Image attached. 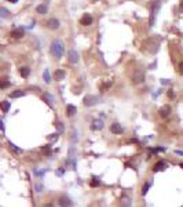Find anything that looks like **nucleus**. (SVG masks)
Returning a JSON list of instances; mask_svg holds the SVG:
<instances>
[{
	"instance_id": "f257e3e1",
	"label": "nucleus",
	"mask_w": 183,
	"mask_h": 207,
	"mask_svg": "<svg viewBox=\"0 0 183 207\" xmlns=\"http://www.w3.org/2000/svg\"><path fill=\"white\" fill-rule=\"evenodd\" d=\"M65 53V44L62 40L59 39H55L52 40V43H51V54L55 57L56 59H61L62 55H64Z\"/></svg>"
},
{
	"instance_id": "f03ea898",
	"label": "nucleus",
	"mask_w": 183,
	"mask_h": 207,
	"mask_svg": "<svg viewBox=\"0 0 183 207\" xmlns=\"http://www.w3.org/2000/svg\"><path fill=\"white\" fill-rule=\"evenodd\" d=\"M160 6H161V1H160V0H156V1L153 3V7H151V13H150V22H149V25H150V26H153L154 21H156V15H157V13H158Z\"/></svg>"
},
{
	"instance_id": "7ed1b4c3",
	"label": "nucleus",
	"mask_w": 183,
	"mask_h": 207,
	"mask_svg": "<svg viewBox=\"0 0 183 207\" xmlns=\"http://www.w3.org/2000/svg\"><path fill=\"white\" fill-rule=\"evenodd\" d=\"M145 80V72L143 71H136L134 75H132V77H131V81L134 83V84H139V83H142Z\"/></svg>"
},
{
	"instance_id": "20e7f679",
	"label": "nucleus",
	"mask_w": 183,
	"mask_h": 207,
	"mask_svg": "<svg viewBox=\"0 0 183 207\" xmlns=\"http://www.w3.org/2000/svg\"><path fill=\"white\" fill-rule=\"evenodd\" d=\"M110 133L116 134V136H120V134H123V133H124V128L121 127V124H120V123L114 122V123H111V124H110Z\"/></svg>"
},
{
	"instance_id": "39448f33",
	"label": "nucleus",
	"mask_w": 183,
	"mask_h": 207,
	"mask_svg": "<svg viewBox=\"0 0 183 207\" xmlns=\"http://www.w3.org/2000/svg\"><path fill=\"white\" fill-rule=\"evenodd\" d=\"M83 102H84L86 106H94V105H96V104L99 102V99H98V97H95V95H87L84 98Z\"/></svg>"
},
{
	"instance_id": "423d86ee",
	"label": "nucleus",
	"mask_w": 183,
	"mask_h": 207,
	"mask_svg": "<svg viewBox=\"0 0 183 207\" xmlns=\"http://www.w3.org/2000/svg\"><path fill=\"white\" fill-rule=\"evenodd\" d=\"M46 26H47L48 29H51V31H55V29L59 28V21L56 18H50L46 22Z\"/></svg>"
},
{
	"instance_id": "0eeeda50",
	"label": "nucleus",
	"mask_w": 183,
	"mask_h": 207,
	"mask_svg": "<svg viewBox=\"0 0 183 207\" xmlns=\"http://www.w3.org/2000/svg\"><path fill=\"white\" fill-rule=\"evenodd\" d=\"M68 59H69L70 64H77L79 62V53L76 50H70L68 53Z\"/></svg>"
},
{
	"instance_id": "6e6552de",
	"label": "nucleus",
	"mask_w": 183,
	"mask_h": 207,
	"mask_svg": "<svg viewBox=\"0 0 183 207\" xmlns=\"http://www.w3.org/2000/svg\"><path fill=\"white\" fill-rule=\"evenodd\" d=\"M92 15H90V14H84V15L80 18V25H83V26H90V25L92 24Z\"/></svg>"
},
{
	"instance_id": "1a4fd4ad",
	"label": "nucleus",
	"mask_w": 183,
	"mask_h": 207,
	"mask_svg": "<svg viewBox=\"0 0 183 207\" xmlns=\"http://www.w3.org/2000/svg\"><path fill=\"white\" fill-rule=\"evenodd\" d=\"M102 128H103V120L102 119H95L91 123V130H94V131L102 130Z\"/></svg>"
},
{
	"instance_id": "9d476101",
	"label": "nucleus",
	"mask_w": 183,
	"mask_h": 207,
	"mask_svg": "<svg viewBox=\"0 0 183 207\" xmlns=\"http://www.w3.org/2000/svg\"><path fill=\"white\" fill-rule=\"evenodd\" d=\"M165 168H167V162H164V160H158V162L154 164L153 171L157 173V171H162V170H165Z\"/></svg>"
},
{
	"instance_id": "9b49d317",
	"label": "nucleus",
	"mask_w": 183,
	"mask_h": 207,
	"mask_svg": "<svg viewBox=\"0 0 183 207\" xmlns=\"http://www.w3.org/2000/svg\"><path fill=\"white\" fill-rule=\"evenodd\" d=\"M158 113H160V116H161L162 119H165L167 116H169V113H171V106H169V105H164V106H161Z\"/></svg>"
},
{
	"instance_id": "f8f14e48",
	"label": "nucleus",
	"mask_w": 183,
	"mask_h": 207,
	"mask_svg": "<svg viewBox=\"0 0 183 207\" xmlns=\"http://www.w3.org/2000/svg\"><path fill=\"white\" fill-rule=\"evenodd\" d=\"M58 204L59 206H73V202L68 196H61L59 199H58Z\"/></svg>"
},
{
	"instance_id": "ddd939ff",
	"label": "nucleus",
	"mask_w": 183,
	"mask_h": 207,
	"mask_svg": "<svg viewBox=\"0 0 183 207\" xmlns=\"http://www.w3.org/2000/svg\"><path fill=\"white\" fill-rule=\"evenodd\" d=\"M24 29H15V31H13V32L10 33V36L13 37V39H21V37H24Z\"/></svg>"
},
{
	"instance_id": "4468645a",
	"label": "nucleus",
	"mask_w": 183,
	"mask_h": 207,
	"mask_svg": "<svg viewBox=\"0 0 183 207\" xmlns=\"http://www.w3.org/2000/svg\"><path fill=\"white\" fill-rule=\"evenodd\" d=\"M54 77H55V80H64L66 77V72L64 69H56L54 72Z\"/></svg>"
},
{
	"instance_id": "2eb2a0df",
	"label": "nucleus",
	"mask_w": 183,
	"mask_h": 207,
	"mask_svg": "<svg viewBox=\"0 0 183 207\" xmlns=\"http://www.w3.org/2000/svg\"><path fill=\"white\" fill-rule=\"evenodd\" d=\"M7 146H8V149L13 152L14 155H21V153H22V149H21V148H18V146H15L13 142H8Z\"/></svg>"
},
{
	"instance_id": "dca6fc26",
	"label": "nucleus",
	"mask_w": 183,
	"mask_h": 207,
	"mask_svg": "<svg viewBox=\"0 0 183 207\" xmlns=\"http://www.w3.org/2000/svg\"><path fill=\"white\" fill-rule=\"evenodd\" d=\"M77 112V109H76V106L74 105H68L66 106V115L69 116V118H72V116H74V113Z\"/></svg>"
},
{
	"instance_id": "f3484780",
	"label": "nucleus",
	"mask_w": 183,
	"mask_h": 207,
	"mask_svg": "<svg viewBox=\"0 0 183 207\" xmlns=\"http://www.w3.org/2000/svg\"><path fill=\"white\" fill-rule=\"evenodd\" d=\"M19 73H21V76H22L24 79H26V77H29V75H30V69H29L28 66H22Z\"/></svg>"
},
{
	"instance_id": "a211bd4d",
	"label": "nucleus",
	"mask_w": 183,
	"mask_h": 207,
	"mask_svg": "<svg viewBox=\"0 0 183 207\" xmlns=\"http://www.w3.org/2000/svg\"><path fill=\"white\" fill-rule=\"evenodd\" d=\"M43 99H44V101H46L50 106H52V95H51V94L44 93V94H43Z\"/></svg>"
},
{
	"instance_id": "6ab92c4d",
	"label": "nucleus",
	"mask_w": 183,
	"mask_h": 207,
	"mask_svg": "<svg viewBox=\"0 0 183 207\" xmlns=\"http://www.w3.org/2000/svg\"><path fill=\"white\" fill-rule=\"evenodd\" d=\"M47 4H40V6H37L36 7V11L39 13V14H46L47 13Z\"/></svg>"
},
{
	"instance_id": "aec40b11",
	"label": "nucleus",
	"mask_w": 183,
	"mask_h": 207,
	"mask_svg": "<svg viewBox=\"0 0 183 207\" xmlns=\"http://www.w3.org/2000/svg\"><path fill=\"white\" fill-rule=\"evenodd\" d=\"M10 108H11V104L8 102V101H3L1 102V111L4 112V113H7L10 111Z\"/></svg>"
},
{
	"instance_id": "412c9836",
	"label": "nucleus",
	"mask_w": 183,
	"mask_h": 207,
	"mask_svg": "<svg viewBox=\"0 0 183 207\" xmlns=\"http://www.w3.org/2000/svg\"><path fill=\"white\" fill-rule=\"evenodd\" d=\"M151 184H153V182H151V181H149V182H146L143 186H142V195H143V196L146 195V193H147V192H149V189H150V186H151Z\"/></svg>"
},
{
	"instance_id": "4be33fe9",
	"label": "nucleus",
	"mask_w": 183,
	"mask_h": 207,
	"mask_svg": "<svg viewBox=\"0 0 183 207\" xmlns=\"http://www.w3.org/2000/svg\"><path fill=\"white\" fill-rule=\"evenodd\" d=\"M25 93L24 91H19V90H15V91H13L11 94H10V98H18V97H22Z\"/></svg>"
},
{
	"instance_id": "5701e85b",
	"label": "nucleus",
	"mask_w": 183,
	"mask_h": 207,
	"mask_svg": "<svg viewBox=\"0 0 183 207\" xmlns=\"http://www.w3.org/2000/svg\"><path fill=\"white\" fill-rule=\"evenodd\" d=\"M77 138H79V137H77V133H76V130L73 128V130H72V136H70V141H72V144L77 142Z\"/></svg>"
},
{
	"instance_id": "b1692460",
	"label": "nucleus",
	"mask_w": 183,
	"mask_h": 207,
	"mask_svg": "<svg viewBox=\"0 0 183 207\" xmlns=\"http://www.w3.org/2000/svg\"><path fill=\"white\" fill-rule=\"evenodd\" d=\"M43 77H44V81H46V83H51V77H50L48 69H46V71H44V73H43Z\"/></svg>"
},
{
	"instance_id": "393cba45",
	"label": "nucleus",
	"mask_w": 183,
	"mask_h": 207,
	"mask_svg": "<svg viewBox=\"0 0 183 207\" xmlns=\"http://www.w3.org/2000/svg\"><path fill=\"white\" fill-rule=\"evenodd\" d=\"M55 127L58 128V133H64V131H65L64 124H62L61 122H55Z\"/></svg>"
},
{
	"instance_id": "a878e982",
	"label": "nucleus",
	"mask_w": 183,
	"mask_h": 207,
	"mask_svg": "<svg viewBox=\"0 0 183 207\" xmlns=\"http://www.w3.org/2000/svg\"><path fill=\"white\" fill-rule=\"evenodd\" d=\"M43 152H44L47 156H48V155H51V146H50V145H47L46 148H43Z\"/></svg>"
},
{
	"instance_id": "bb28decb",
	"label": "nucleus",
	"mask_w": 183,
	"mask_h": 207,
	"mask_svg": "<svg viewBox=\"0 0 183 207\" xmlns=\"http://www.w3.org/2000/svg\"><path fill=\"white\" fill-rule=\"evenodd\" d=\"M101 184V181L99 180H96V177H94L92 178V181H91V186H96V185H99Z\"/></svg>"
},
{
	"instance_id": "cd10ccee",
	"label": "nucleus",
	"mask_w": 183,
	"mask_h": 207,
	"mask_svg": "<svg viewBox=\"0 0 183 207\" xmlns=\"http://www.w3.org/2000/svg\"><path fill=\"white\" fill-rule=\"evenodd\" d=\"M110 86H111V81H107V83H105L103 86H102V90L105 91V90H107V88L110 87Z\"/></svg>"
},
{
	"instance_id": "c85d7f7f",
	"label": "nucleus",
	"mask_w": 183,
	"mask_h": 207,
	"mask_svg": "<svg viewBox=\"0 0 183 207\" xmlns=\"http://www.w3.org/2000/svg\"><path fill=\"white\" fill-rule=\"evenodd\" d=\"M178 71H179V73L183 76V62H180V64H179V66H178Z\"/></svg>"
},
{
	"instance_id": "c756f323",
	"label": "nucleus",
	"mask_w": 183,
	"mask_h": 207,
	"mask_svg": "<svg viewBox=\"0 0 183 207\" xmlns=\"http://www.w3.org/2000/svg\"><path fill=\"white\" fill-rule=\"evenodd\" d=\"M7 15H8L7 10H6V8H1V17H3V18H6Z\"/></svg>"
},
{
	"instance_id": "7c9ffc66",
	"label": "nucleus",
	"mask_w": 183,
	"mask_h": 207,
	"mask_svg": "<svg viewBox=\"0 0 183 207\" xmlns=\"http://www.w3.org/2000/svg\"><path fill=\"white\" fill-rule=\"evenodd\" d=\"M47 138H48V140H54V141H56V140H58V134H52V136H48Z\"/></svg>"
},
{
	"instance_id": "2f4dec72",
	"label": "nucleus",
	"mask_w": 183,
	"mask_h": 207,
	"mask_svg": "<svg viewBox=\"0 0 183 207\" xmlns=\"http://www.w3.org/2000/svg\"><path fill=\"white\" fill-rule=\"evenodd\" d=\"M7 86H10V83H8V81H3V83H1V86H0V88H3V90H4Z\"/></svg>"
},
{
	"instance_id": "473e14b6",
	"label": "nucleus",
	"mask_w": 183,
	"mask_h": 207,
	"mask_svg": "<svg viewBox=\"0 0 183 207\" xmlns=\"http://www.w3.org/2000/svg\"><path fill=\"white\" fill-rule=\"evenodd\" d=\"M44 173H46V171H39V170H34V174L39 175V177H40V175H43Z\"/></svg>"
},
{
	"instance_id": "72a5a7b5",
	"label": "nucleus",
	"mask_w": 183,
	"mask_h": 207,
	"mask_svg": "<svg viewBox=\"0 0 183 207\" xmlns=\"http://www.w3.org/2000/svg\"><path fill=\"white\" fill-rule=\"evenodd\" d=\"M41 189H43V186H41L40 184H39V185H36V191H37V192H41Z\"/></svg>"
},
{
	"instance_id": "f704fd0d",
	"label": "nucleus",
	"mask_w": 183,
	"mask_h": 207,
	"mask_svg": "<svg viewBox=\"0 0 183 207\" xmlns=\"http://www.w3.org/2000/svg\"><path fill=\"white\" fill-rule=\"evenodd\" d=\"M175 153H176V155H179V156H183V151H179V149H176Z\"/></svg>"
},
{
	"instance_id": "c9c22d12",
	"label": "nucleus",
	"mask_w": 183,
	"mask_h": 207,
	"mask_svg": "<svg viewBox=\"0 0 183 207\" xmlns=\"http://www.w3.org/2000/svg\"><path fill=\"white\" fill-rule=\"evenodd\" d=\"M168 97H169V98H172V97H174V93H172V90H169V91H168Z\"/></svg>"
},
{
	"instance_id": "e433bc0d",
	"label": "nucleus",
	"mask_w": 183,
	"mask_h": 207,
	"mask_svg": "<svg viewBox=\"0 0 183 207\" xmlns=\"http://www.w3.org/2000/svg\"><path fill=\"white\" fill-rule=\"evenodd\" d=\"M161 83H162V84H167V83H169V80H161Z\"/></svg>"
},
{
	"instance_id": "4c0bfd02",
	"label": "nucleus",
	"mask_w": 183,
	"mask_h": 207,
	"mask_svg": "<svg viewBox=\"0 0 183 207\" xmlns=\"http://www.w3.org/2000/svg\"><path fill=\"white\" fill-rule=\"evenodd\" d=\"M8 1H10V3H17L18 0H8Z\"/></svg>"
},
{
	"instance_id": "58836bf2",
	"label": "nucleus",
	"mask_w": 183,
	"mask_h": 207,
	"mask_svg": "<svg viewBox=\"0 0 183 207\" xmlns=\"http://www.w3.org/2000/svg\"><path fill=\"white\" fill-rule=\"evenodd\" d=\"M180 167H182V168H183V163H182V164H180Z\"/></svg>"
},
{
	"instance_id": "ea45409f",
	"label": "nucleus",
	"mask_w": 183,
	"mask_h": 207,
	"mask_svg": "<svg viewBox=\"0 0 183 207\" xmlns=\"http://www.w3.org/2000/svg\"><path fill=\"white\" fill-rule=\"evenodd\" d=\"M94 1H96V0H94Z\"/></svg>"
}]
</instances>
